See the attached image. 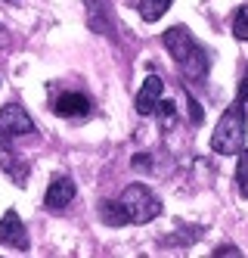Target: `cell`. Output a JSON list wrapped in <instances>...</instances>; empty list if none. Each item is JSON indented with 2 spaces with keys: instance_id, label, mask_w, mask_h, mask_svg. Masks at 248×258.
I'll return each instance as SVG.
<instances>
[{
  "instance_id": "cell-8",
  "label": "cell",
  "mask_w": 248,
  "mask_h": 258,
  "mask_svg": "<svg viewBox=\"0 0 248 258\" xmlns=\"http://www.w3.org/2000/svg\"><path fill=\"white\" fill-rule=\"evenodd\" d=\"M161 90H164V81L158 75L146 78V84L140 87V94H137V103H133L140 115H152V112H155V103L161 100Z\"/></svg>"
},
{
  "instance_id": "cell-9",
  "label": "cell",
  "mask_w": 248,
  "mask_h": 258,
  "mask_svg": "<svg viewBox=\"0 0 248 258\" xmlns=\"http://www.w3.org/2000/svg\"><path fill=\"white\" fill-rule=\"evenodd\" d=\"M171 10V0H140V16L146 22H158Z\"/></svg>"
},
{
  "instance_id": "cell-16",
  "label": "cell",
  "mask_w": 248,
  "mask_h": 258,
  "mask_svg": "<svg viewBox=\"0 0 248 258\" xmlns=\"http://www.w3.org/2000/svg\"><path fill=\"white\" fill-rule=\"evenodd\" d=\"M186 103H189V118H193V121H202V118H205V112L199 109V103H196L193 97H186Z\"/></svg>"
},
{
  "instance_id": "cell-5",
  "label": "cell",
  "mask_w": 248,
  "mask_h": 258,
  "mask_svg": "<svg viewBox=\"0 0 248 258\" xmlns=\"http://www.w3.org/2000/svg\"><path fill=\"white\" fill-rule=\"evenodd\" d=\"M74 193H78V190H74V180L65 177V174H59V177L50 180L47 196H44V206L50 212H62V209H68V202L74 199Z\"/></svg>"
},
{
  "instance_id": "cell-2",
  "label": "cell",
  "mask_w": 248,
  "mask_h": 258,
  "mask_svg": "<svg viewBox=\"0 0 248 258\" xmlns=\"http://www.w3.org/2000/svg\"><path fill=\"white\" fill-rule=\"evenodd\" d=\"M245 103L236 100L226 112L220 115L217 127H214V134H211V150L217 156H236L242 146H245Z\"/></svg>"
},
{
  "instance_id": "cell-17",
  "label": "cell",
  "mask_w": 248,
  "mask_h": 258,
  "mask_svg": "<svg viewBox=\"0 0 248 258\" xmlns=\"http://www.w3.org/2000/svg\"><path fill=\"white\" fill-rule=\"evenodd\" d=\"M239 100L248 103V69H245V75H242V81H239Z\"/></svg>"
},
{
  "instance_id": "cell-3",
  "label": "cell",
  "mask_w": 248,
  "mask_h": 258,
  "mask_svg": "<svg viewBox=\"0 0 248 258\" xmlns=\"http://www.w3.org/2000/svg\"><path fill=\"white\" fill-rule=\"evenodd\" d=\"M118 206L127 215V224H149L161 215V199L152 193L146 183H130V187L121 193Z\"/></svg>"
},
{
  "instance_id": "cell-15",
  "label": "cell",
  "mask_w": 248,
  "mask_h": 258,
  "mask_svg": "<svg viewBox=\"0 0 248 258\" xmlns=\"http://www.w3.org/2000/svg\"><path fill=\"white\" fill-rule=\"evenodd\" d=\"M211 255H214V258H223V255H230V258H239L242 252H239L236 246H230V243H226V246H217V249H214Z\"/></svg>"
},
{
  "instance_id": "cell-11",
  "label": "cell",
  "mask_w": 248,
  "mask_h": 258,
  "mask_svg": "<svg viewBox=\"0 0 248 258\" xmlns=\"http://www.w3.org/2000/svg\"><path fill=\"white\" fill-rule=\"evenodd\" d=\"M100 10L106 13V0H87V19H90V28H93V31H109V22H106V16H100Z\"/></svg>"
},
{
  "instance_id": "cell-7",
  "label": "cell",
  "mask_w": 248,
  "mask_h": 258,
  "mask_svg": "<svg viewBox=\"0 0 248 258\" xmlns=\"http://www.w3.org/2000/svg\"><path fill=\"white\" fill-rule=\"evenodd\" d=\"M53 112L59 118H81L90 112V100L84 94H78V90H68V94H59L53 103Z\"/></svg>"
},
{
  "instance_id": "cell-6",
  "label": "cell",
  "mask_w": 248,
  "mask_h": 258,
  "mask_svg": "<svg viewBox=\"0 0 248 258\" xmlns=\"http://www.w3.org/2000/svg\"><path fill=\"white\" fill-rule=\"evenodd\" d=\"M0 239H4L7 246L19 249V252H28V230L22 224V218H19L13 209L0 218Z\"/></svg>"
},
{
  "instance_id": "cell-12",
  "label": "cell",
  "mask_w": 248,
  "mask_h": 258,
  "mask_svg": "<svg viewBox=\"0 0 248 258\" xmlns=\"http://www.w3.org/2000/svg\"><path fill=\"white\" fill-rule=\"evenodd\" d=\"M236 156H239V165H236V183H239L242 199H248V150L242 146Z\"/></svg>"
},
{
  "instance_id": "cell-18",
  "label": "cell",
  "mask_w": 248,
  "mask_h": 258,
  "mask_svg": "<svg viewBox=\"0 0 248 258\" xmlns=\"http://www.w3.org/2000/svg\"><path fill=\"white\" fill-rule=\"evenodd\" d=\"M7 44H10V38H7V31L0 28V47H7Z\"/></svg>"
},
{
  "instance_id": "cell-1",
  "label": "cell",
  "mask_w": 248,
  "mask_h": 258,
  "mask_svg": "<svg viewBox=\"0 0 248 258\" xmlns=\"http://www.w3.org/2000/svg\"><path fill=\"white\" fill-rule=\"evenodd\" d=\"M161 44L168 47L171 56H174V62L183 69V75H186V78L202 81V78L208 75V56H205V50L196 44V38L189 34L186 25L168 28V31L161 34Z\"/></svg>"
},
{
  "instance_id": "cell-10",
  "label": "cell",
  "mask_w": 248,
  "mask_h": 258,
  "mask_svg": "<svg viewBox=\"0 0 248 258\" xmlns=\"http://www.w3.org/2000/svg\"><path fill=\"white\" fill-rule=\"evenodd\" d=\"M100 218L106 221L109 227H121V224H127V215H124V209L118 206V202H103V206H100Z\"/></svg>"
},
{
  "instance_id": "cell-14",
  "label": "cell",
  "mask_w": 248,
  "mask_h": 258,
  "mask_svg": "<svg viewBox=\"0 0 248 258\" xmlns=\"http://www.w3.org/2000/svg\"><path fill=\"white\" fill-rule=\"evenodd\" d=\"M155 112L171 124V121L177 118V103H171V100H158V103H155Z\"/></svg>"
},
{
  "instance_id": "cell-4",
  "label": "cell",
  "mask_w": 248,
  "mask_h": 258,
  "mask_svg": "<svg viewBox=\"0 0 248 258\" xmlns=\"http://www.w3.org/2000/svg\"><path fill=\"white\" fill-rule=\"evenodd\" d=\"M31 131H34V121L19 103H7L4 109H0V143L28 137Z\"/></svg>"
},
{
  "instance_id": "cell-13",
  "label": "cell",
  "mask_w": 248,
  "mask_h": 258,
  "mask_svg": "<svg viewBox=\"0 0 248 258\" xmlns=\"http://www.w3.org/2000/svg\"><path fill=\"white\" fill-rule=\"evenodd\" d=\"M233 34L239 41H248V7L236 10V19H233Z\"/></svg>"
}]
</instances>
